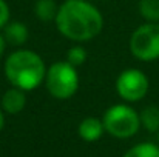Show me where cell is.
<instances>
[{"mask_svg": "<svg viewBox=\"0 0 159 157\" xmlns=\"http://www.w3.org/2000/svg\"><path fill=\"white\" fill-rule=\"evenodd\" d=\"M57 31L74 43L94 40L104 29V15L88 0H63L56 15Z\"/></svg>", "mask_w": 159, "mask_h": 157, "instance_id": "6da1fadb", "label": "cell"}, {"mask_svg": "<svg viewBox=\"0 0 159 157\" xmlns=\"http://www.w3.org/2000/svg\"><path fill=\"white\" fill-rule=\"evenodd\" d=\"M3 72L11 86L30 93L43 83L47 65L36 51L16 50L5 59Z\"/></svg>", "mask_w": 159, "mask_h": 157, "instance_id": "7a4b0ae2", "label": "cell"}, {"mask_svg": "<svg viewBox=\"0 0 159 157\" xmlns=\"http://www.w3.org/2000/svg\"><path fill=\"white\" fill-rule=\"evenodd\" d=\"M105 133L119 140L134 137L141 129L139 112L128 103H116L107 108L102 116Z\"/></svg>", "mask_w": 159, "mask_h": 157, "instance_id": "3957f363", "label": "cell"}, {"mask_svg": "<svg viewBox=\"0 0 159 157\" xmlns=\"http://www.w3.org/2000/svg\"><path fill=\"white\" fill-rule=\"evenodd\" d=\"M45 88L48 94L56 100H68L79 89V72L77 68L70 65L66 60H57L47 68Z\"/></svg>", "mask_w": 159, "mask_h": 157, "instance_id": "277c9868", "label": "cell"}, {"mask_svg": "<svg viewBox=\"0 0 159 157\" xmlns=\"http://www.w3.org/2000/svg\"><path fill=\"white\" fill-rule=\"evenodd\" d=\"M130 52L141 62L159 59V23H142L130 36Z\"/></svg>", "mask_w": 159, "mask_h": 157, "instance_id": "5b68a950", "label": "cell"}, {"mask_svg": "<svg viewBox=\"0 0 159 157\" xmlns=\"http://www.w3.org/2000/svg\"><path fill=\"white\" fill-rule=\"evenodd\" d=\"M150 89L147 74L138 68L124 69L116 79V93L125 103L141 102Z\"/></svg>", "mask_w": 159, "mask_h": 157, "instance_id": "8992f818", "label": "cell"}, {"mask_svg": "<svg viewBox=\"0 0 159 157\" xmlns=\"http://www.w3.org/2000/svg\"><path fill=\"white\" fill-rule=\"evenodd\" d=\"M26 106V93L11 86L9 89H6L0 99V108L5 114L9 116H16L20 114Z\"/></svg>", "mask_w": 159, "mask_h": 157, "instance_id": "52a82bcc", "label": "cell"}, {"mask_svg": "<svg viewBox=\"0 0 159 157\" xmlns=\"http://www.w3.org/2000/svg\"><path fill=\"white\" fill-rule=\"evenodd\" d=\"M77 133H79V137L84 142H88V143L98 142L105 133L102 119H98V117H85V119H82L79 126H77Z\"/></svg>", "mask_w": 159, "mask_h": 157, "instance_id": "ba28073f", "label": "cell"}, {"mask_svg": "<svg viewBox=\"0 0 159 157\" xmlns=\"http://www.w3.org/2000/svg\"><path fill=\"white\" fill-rule=\"evenodd\" d=\"M2 31H3L2 34H3L6 43L12 45V46H22L23 43H26L28 36H30L26 25L20 20H11Z\"/></svg>", "mask_w": 159, "mask_h": 157, "instance_id": "9c48e42d", "label": "cell"}, {"mask_svg": "<svg viewBox=\"0 0 159 157\" xmlns=\"http://www.w3.org/2000/svg\"><path fill=\"white\" fill-rule=\"evenodd\" d=\"M141 119V128H144L148 133H159V106L156 105H147L139 112Z\"/></svg>", "mask_w": 159, "mask_h": 157, "instance_id": "30bf717a", "label": "cell"}, {"mask_svg": "<svg viewBox=\"0 0 159 157\" xmlns=\"http://www.w3.org/2000/svg\"><path fill=\"white\" fill-rule=\"evenodd\" d=\"M59 11V5L54 0H36L34 15L40 22H54Z\"/></svg>", "mask_w": 159, "mask_h": 157, "instance_id": "8fae6325", "label": "cell"}, {"mask_svg": "<svg viewBox=\"0 0 159 157\" xmlns=\"http://www.w3.org/2000/svg\"><path fill=\"white\" fill-rule=\"evenodd\" d=\"M139 15L148 23H159V0H139Z\"/></svg>", "mask_w": 159, "mask_h": 157, "instance_id": "7c38bea8", "label": "cell"}, {"mask_svg": "<svg viewBox=\"0 0 159 157\" xmlns=\"http://www.w3.org/2000/svg\"><path fill=\"white\" fill-rule=\"evenodd\" d=\"M122 157H159V146L153 142H141L133 145Z\"/></svg>", "mask_w": 159, "mask_h": 157, "instance_id": "4fadbf2b", "label": "cell"}, {"mask_svg": "<svg viewBox=\"0 0 159 157\" xmlns=\"http://www.w3.org/2000/svg\"><path fill=\"white\" fill-rule=\"evenodd\" d=\"M87 57H88V52L87 50L84 48V45L82 43H76V45H73L68 52H66V62L70 63V65H73V66H82L85 62H87Z\"/></svg>", "mask_w": 159, "mask_h": 157, "instance_id": "5bb4252c", "label": "cell"}, {"mask_svg": "<svg viewBox=\"0 0 159 157\" xmlns=\"http://www.w3.org/2000/svg\"><path fill=\"white\" fill-rule=\"evenodd\" d=\"M11 22V9L6 0H0V31Z\"/></svg>", "mask_w": 159, "mask_h": 157, "instance_id": "9a60e30c", "label": "cell"}, {"mask_svg": "<svg viewBox=\"0 0 159 157\" xmlns=\"http://www.w3.org/2000/svg\"><path fill=\"white\" fill-rule=\"evenodd\" d=\"M6 40H5V37H3V34H0V57H2V54L5 52V48H6Z\"/></svg>", "mask_w": 159, "mask_h": 157, "instance_id": "2e32d148", "label": "cell"}, {"mask_svg": "<svg viewBox=\"0 0 159 157\" xmlns=\"http://www.w3.org/2000/svg\"><path fill=\"white\" fill-rule=\"evenodd\" d=\"M3 128H5V112L0 108V133L3 131Z\"/></svg>", "mask_w": 159, "mask_h": 157, "instance_id": "e0dca14e", "label": "cell"}, {"mask_svg": "<svg viewBox=\"0 0 159 157\" xmlns=\"http://www.w3.org/2000/svg\"><path fill=\"white\" fill-rule=\"evenodd\" d=\"M158 146H159V133H158Z\"/></svg>", "mask_w": 159, "mask_h": 157, "instance_id": "ac0fdd59", "label": "cell"}]
</instances>
